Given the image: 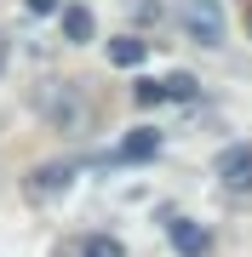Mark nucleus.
Instances as JSON below:
<instances>
[{
    "label": "nucleus",
    "instance_id": "nucleus-8",
    "mask_svg": "<svg viewBox=\"0 0 252 257\" xmlns=\"http://www.w3.org/2000/svg\"><path fill=\"white\" fill-rule=\"evenodd\" d=\"M143 57H149V40H138V35H115L109 40V63L115 69H143Z\"/></svg>",
    "mask_w": 252,
    "mask_h": 257
},
{
    "label": "nucleus",
    "instance_id": "nucleus-14",
    "mask_svg": "<svg viewBox=\"0 0 252 257\" xmlns=\"http://www.w3.org/2000/svg\"><path fill=\"white\" fill-rule=\"evenodd\" d=\"M246 23H252V12H246Z\"/></svg>",
    "mask_w": 252,
    "mask_h": 257
},
{
    "label": "nucleus",
    "instance_id": "nucleus-7",
    "mask_svg": "<svg viewBox=\"0 0 252 257\" xmlns=\"http://www.w3.org/2000/svg\"><path fill=\"white\" fill-rule=\"evenodd\" d=\"M57 23H63V40H69V46H86V40L98 35L92 6H57Z\"/></svg>",
    "mask_w": 252,
    "mask_h": 257
},
{
    "label": "nucleus",
    "instance_id": "nucleus-5",
    "mask_svg": "<svg viewBox=\"0 0 252 257\" xmlns=\"http://www.w3.org/2000/svg\"><path fill=\"white\" fill-rule=\"evenodd\" d=\"M155 155H160V132H155V126H132L109 160H115V166H138V160H155Z\"/></svg>",
    "mask_w": 252,
    "mask_h": 257
},
{
    "label": "nucleus",
    "instance_id": "nucleus-3",
    "mask_svg": "<svg viewBox=\"0 0 252 257\" xmlns=\"http://www.w3.org/2000/svg\"><path fill=\"white\" fill-rule=\"evenodd\" d=\"M86 172L80 160H46V166H35V172L23 177V194L35 206H52V200H63L69 189H75V177Z\"/></svg>",
    "mask_w": 252,
    "mask_h": 257
},
{
    "label": "nucleus",
    "instance_id": "nucleus-10",
    "mask_svg": "<svg viewBox=\"0 0 252 257\" xmlns=\"http://www.w3.org/2000/svg\"><path fill=\"white\" fill-rule=\"evenodd\" d=\"M75 257H126V246L115 234H80L75 240Z\"/></svg>",
    "mask_w": 252,
    "mask_h": 257
},
{
    "label": "nucleus",
    "instance_id": "nucleus-12",
    "mask_svg": "<svg viewBox=\"0 0 252 257\" xmlns=\"http://www.w3.org/2000/svg\"><path fill=\"white\" fill-rule=\"evenodd\" d=\"M126 12H132L138 23H155V18H160V0H126Z\"/></svg>",
    "mask_w": 252,
    "mask_h": 257
},
{
    "label": "nucleus",
    "instance_id": "nucleus-1",
    "mask_svg": "<svg viewBox=\"0 0 252 257\" xmlns=\"http://www.w3.org/2000/svg\"><path fill=\"white\" fill-rule=\"evenodd\" d=\"M35 109L46 114L52 132H69V138H80V132H92V97H86L80 80H52L46 92L35 97Z\"/></svg>",
    "mask_w": 252,
    "mask_h": 257
},
{
    "label": "nucleus",
    "instance_id": "nucleus-6",
    "mask_svg": "<svg viewBox=\"0 0 252 257\" xmlns=\"http://www.w3.org/2000/svg\"><path fill=\"white\" fill-rule=\"evenodd\" d=\"M166 240H172L184 257H206V251H212V234H206L195 217H166Z\"/></svg>",
    "mask_w": 252,
    "mask_h": 257
},
{
    "label": "nucleus",
    "instance_id": "nucleus-11",
    "mask_svg": "<svg viewBox=\"0 0 252 257\" xmlns=\"http://www.w3.org/2000/svg\"><path fill=\"white\" fill-rule=\"evenodd\" d=\"M132 97H138L143 109H149V103H160V80H149V74H138V80H132Z\"/></svg>",
    "mask_w": 252,
    "mask_h": 257
},
{
    "label": "nucleus",
    "instance_id": "nucleus-9",
    "mask_svg": "<svg viewBox=\"0 0 252 257\" xmlns=\"http://www.w3.org/2000/svg\"><path fill=\"white\" fill-rule=\"evenodd\" d=\"M195 92H201V80H195L189 69H178V74H166V80H160V103H189Z\"/></svg>",
    "mask_w": 252,
    "mask_h": 257
},
{
    "label": "nucleus",
    "instance_id": "nucleus-4",
    "mask_svg": "<svg viewBox=\"0 0 252 257\" xmlns=\"http://www.w3.org/2000/svg\"><path fill=\"white\" fill-rule=\"evenodd\" d=\"M212 177H218V189L229 200H252V143H229L212 160Z\"/></svg>",
    "mask_w": 252,
    "mask_h": 257
},
{
    "label": "nucleus",
    "instance_id": "nucleus-13",
    "mask_svg": "<svg viewBox=\"0 0 252 257\" xmlns=\"http://www.w3.org/2000/svg\"><path fill=\"white\" fill-rule=\"evenodd\" d=\"M57 6H63V0H23L29 18H57Z\"/></svg>",
    "mask_w": 252,
    "mask_h": 257
},
{
    "label": "nucleus",
    "instance_id": "nucleus-2",
    "mask_svg": "<svg viewBox=\"0 0 252 257\" xmlns=\"http://www.w3.org/2000/svg\"><path fill=\"white\" fill-rule=\"evenodd\" d=\"M178 29L195 46H224V0H178Z\"/></svg>",
    "mask_w": 252,
    "mask_h": 257
}]
</instances>
